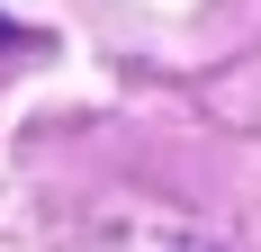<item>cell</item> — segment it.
<instances>
[{
    "instance_id": "1",
    "label": "cell",
    "mask_w": 261,
    "mask_h": 252,
    "mask_svg": "<svg viewBox=\"0 0 261 252\" xmlns=\"http://www.w3.org/2000/svg\"><path fill=\"white\" fill-rule=\"evenodd\" d=\"M0 45H18V27H9V18H0Z\"/></svg>"
}]
</instances>
